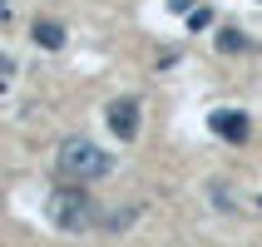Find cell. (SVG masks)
Here are the masks:
<instances>
[{
    "label": "cell",
    "mask_w": 262,
    "mask_h": 247,
    "mask_svg": "<svg viewBox=\"0 0 262 247\" xmlns=\"http://www.w3.org/2000/svg\"><path fill=\"white\" fill-rule=\"evenodd\" d=\"M45 218L55 222L59 233H89L99 222V208H94V193H84L79 183H59L45 198Z\"/></svg>",
    "instance_id": "1"
},
{
    "label": "cell",
    "mask_w": 262,
    "mask_h": 247,
    "mask_svg": "<svg viewBox=\"0 0 262 247\" xmlns=\"http://www.w3.org/2000/svg\"><path fill=\"white\" fill-rule=\"evenodd\" d=\"M55 163H59V173L70 178V183H79V188L94 183V178H104L109 168H114V159H109L99 144H89V139H64Z\"/></svg>",
    "instance_id": "2"
},
{
    "label": "cell",
    "mask_w": 262,
    "mask_h": 247,
    "mask_svg": "<svg viewBox=\"0 0 262 247\" xmlns=\"http://www.w3.org/2000/svg\"><path fill=\"white\" fill-rule=\"evenodd\" d=\"M109 129L129 144L134 133H139V99H114L109 104Z\"/></svg>",
    "instance_id": "3"
},
{
    "label": "cell",
    "mask_w": 262,
    "mask_h": 247,
    "mask_svg": "<svg viewBox=\"0 0 262 247\" xmlns=\"http://www.w3.org/2000/svg\"><path fill=\"white\" fill-rule=\"evenodd\" d=\"M208 124H213V133L228 139V144H243V139H248V114H237V109H218V114H208Z\"/></svg>",
    "instance_id": "4"
},
{
    "label": "cell",
    "mask_w": 262,
    "mask_h": 247,
    "mask_svg": "<svg viewBox=\"0 0 262 247\" xmlns=\"http://www.w3.org/2000/svg\"><path fill=\"white\" fill-rule=\"evenodd\" d=\"M30 35H35V44H45V50H59V44H64V25H59V20H35Z\"/></svg>",
    "instance_id": "5"
},
{
    "label": "cell",
    "mask_w": 262,
    "mask_h": 247,
    "mask_svg": "<svg viewBox=\"0 0 262 247\" xmlns=\"http://www.w3.org/2000/svg\"><path fill=\"white\" fill-rule=\"evenodd\" d=\"M218 50H228V55H233V50H248V35H243V30H223Z\"/></svg>",
    "instance_id": "6"
},
{
    "label": "cell",
    "mask_w": 262,
    "mask_h": 247,
    "mask_svg": "<svg viewBox=\"0 0 262 247\" xmlns=\"http://www.w3.org/2000/svg\"><path fill=\"white\" fill-rule=\"evenodd\" d=\"M188 25H193V30H203V25H213V10H203V5H198V10H188Z\"/></svg>",
    "instance_id": "7"
},
{
    "label": "cell",
    "mask_w": 262,
    "mask_h": 247,
    "mask_svg": "<svg viewBox=\"0 0 262 247\" xmlns=\"http://www.w3.org/2000/svg\"><path fill=\"white\" fill-rule=\"evenodd\" d=\"M0 70H5V59H0Z\"/></svg>",
    "instance_id": "8"
}]
</instances>
